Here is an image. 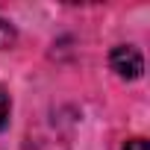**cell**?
I'll list each match as a JSON object with an SVG mask.
<instances>
[{
	"instance_id": "1",
	"label": "cell",
	"mask_w": 150,
	"mask_h": 150,
	"mask_svg": "<svg viewBox=\"0 0 150 150\" xmlns=\"http://www.w3.org/2000/svg\"><path fill=\"white\" fill-rule=\"evenodd\" d=\"M109 65H112V71L118 74V77H124V80H138L144 74V59L129 44H118L109 53Z\"/></svg>"
},
{
	"instance_id": "2",
	"label": "cell",
	"mask_w": 150,
	"mask_h": 150,
	"mask_svg": "<svg viewBox=\"0 0 150 150\" xmlns=\"http://www.w3.org/2000/svg\"><path fill=\"white\" fill-rule=\"evenodd\" d=\"M15 44V30L6 24V21H0V50H6Z\"/></svg>"
},
{
	"instance_id": "3",
	"label": "cell",
	"mask_w": 150,
	"mask_h": 150,
	"mask_svg": "<svg viewBox=\"0 0 150 150\" xmlns=\"http://www.w3.org/2000/svg\"><path fill=\"white\" fill-rule=\"evenodd\" d=\"M6 121H9V97H6L3 88H0V129L6 127Z\"/></svg>"
},
{
	"instance_id": "4",
	"label": "cell",
	"mask_w": 150,
	"mask_h": 150,
	"mask_svg": "<svg viewBox=\"0 0 150 150\" xmlns=\"http://www.w3.org/2000/svg\"><path fill=\"white\" fill-rule=\"evenodd\" d=\"M124 150H150V147H147V141H144V138H132V141H127V147H124Z\"/></svg>"
}]
</instances>
